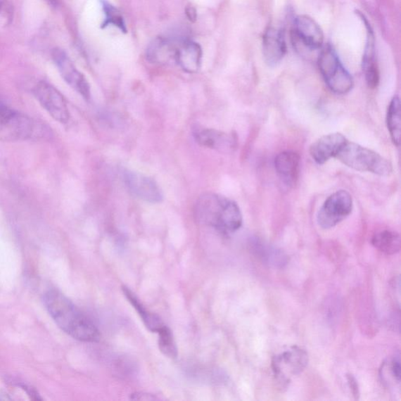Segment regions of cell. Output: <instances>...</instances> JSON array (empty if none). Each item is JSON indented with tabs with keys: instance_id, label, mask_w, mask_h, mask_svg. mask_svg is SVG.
I'll list each match as a JSON object with an SVG mask.
<instances>
[{
	"instance_id": "6da1fadb",
	"label": "cell",
	"mask_w": 401,
	"mask_h": 401,
	"mask_svg": "<svg viewBox=\"0 0 401 401\" xmlns=\"http://www.w3.org/2000/svg\"><path fill=\"white\" fill-rule=\"evenodd\" d=\"M44 302L54 322L66 334L81 342L100 340V331L94 322L58 290L47 291Z\"/></svg>"
},
{
	"instance_id": "7a4b0ae2",
	"label": "cell",
	"mask_w": 401,
	"mask_h": 401,
	"mask_svg": "<svg viewBox=\"0 0 401 401\" xmlns=\"http://www.w3.org/2000/svg\"><path fill=\"white\" fill-rule=\"evenodd\" d=\"M195 212L200 222L224 234L237 231L243 222L238 204L216 193L207 192L200 196L196 203Z\"/></svg>"
},
{
	"instance_id": "3957f363",
	"label": "cell",
	"mask_w": 401,
	"mask_h": 401,
	"mask_svg": "<svg viewBox=\"0 0 401 401\" xmlns=\"http://www.w3.org/2000/svg\"><path fill=\"white\" fill-rule=\"evenodd\" d=\"M52 131L43 122L18 112L0 101V141L8 142L47 141Z\"/></svg>"
},
{
	"instance_id": "277c9868",
	"label": "cell",
	"mask_w": 401,
	"mask_h": 401,
	"mask_svg": "<svg viewBox=\"0 0 401 401\" xmlns=\"http://www.w3.org/2000/svg\"><path fill=\"white\" fill-rule=\"evenodd\" d=\"M336 158L359 172H371L381 177H388L393 172V165L388 159L375 151L348 141L338 152Z\"/></svg>"
},
{
	"instance_id": "5b68a950",
	"label": "cell",
	"mask_w": 401,
	"mask_h": 401,
	"mask_svg": "<svg viewBox=\"0 0 401 401\" xmlns=\"http://www.w3.org/2000/svg\"><path fill=\"white\" fill-rule=\"evenodd\" d=\"M318 66L331 91L345 94L354 87V79L342 65L333 46L326 45L322 47L318 57Z\"/></svg>"
},
{
	"instance_id": "8992f818",
	"label": "cell",
	"mask_w": 401,
	"mask_h": 401,
	"mask_svg": "<svg viewBox=\"0 0 401 401\" xmlns=\"http://www.w3.org/2000/svg\"><path fill=\"white\" fill-rule=\"evenodd\" d=\"M352 211V198L345 190L337 191L324 203L317 213V224L323 229H330L347 219Z\"/></svg>"
},
{
	"instance_id": "52a82bcc",
	"label": "cell",
	"mask_w": 401,
	"mask_h": 401,
	"mask_svg": "<svg viewBox=\"0 0 401 401\" xmlns=\"http://www.w3.org/2000/svg\"><path fill=\"white\" fill-rule=\"evenodd\" d=\"M39 105L55 121L66 124L70 119L67 102L57 88L45 81H41L33 89Z\"/></svg>"
},
{
	"instance_id": "ba28073f",
	"label": "cell",
	"mask_w": 401,
	"mask_h": 401,
	"mask_svg": "<svg viewBox=\"0 0 401 401\" xmlns=\"http://www.w3.org/2000/svg\"><path fill=\"white\" fill-rule=\"evenodd\" d=\"M307 364V352L298 347H292L276 355L272 359V367L276 378L288 383L294 376L301 374Z\"/></svg>"
},
{
	"instance_id": "9c48e42d",
	"label": "cell",
	"mask_w": 401,
	"mask_h": 401,
	"mask_svg": "<svg viewBox=\"0 0 401 401\" xmlns=\"http://www.w3.org/2000/svg\"><path fill=\"white\" fill-rule=\"evenodd\" d=\"M196 141L200 146L230 154L238 148V137L234 133L196 126L192 129Z\"/></svg>"
},
{
	"instance_id": "30bf717a",
	"label": "cell",
	"mask_w": 401,
	"mask_h": 401,
	"mask_svg": "<svg viewBox=\"0 0 401 401\" xmlns=\"http://www.w3.org/2000/svg\"><path fill=\"white\" fill-rule=\"evenodd\" d=\"M51 54L62 78L82 98L89 100L91 98V87H89L85 76L76 68L67 53L59 48H55Z\"/></svg>"
},
{
	"instance_id": "8fae6325",
	"label": "cell",
	"mask_w": 401,
	"mask_h": 401,
	"mask_svg": "<svg viewBox=\"0 0 401 401\" xmlns=\"http://www.w3.org/2000/svg\"><path fill=\"white\" fill-rule=\"evenodd\" d=\"M293 39L297 46L310 51L322 49L324 33L319 25L307 15H300L294 20Z\"/></svg>"
},
{
	"instance_id": "7c38bea8",
	"label": "cell",
	"mask_w": 401,
	"mask_h": 401,
	"mask_svg": "<svg viewBox=\"0 0 401 401\" xmlns=\"http://www.w3.org/2000/svg\"><path fill=\"white\" fill-rule=\"evenodd\" d=\"M124 182L129 191L137 198L150 203H159L163 200V192L154 179L139 172L127 171Z\"/></svg>"
},
{
	"instance_id": "4fadbf2b",
	"label": "cell",
	"mask_w": 401,
	"mask_h": 401,
	"mask_svg": "<svg viewBox=\"0 0 401 401\" xmlns=\"http://www.w3.org/2000/svg\"><path fill=\"white\" fill-rule=\"evenodd\" d=\"M347 141V138L340 133L324 135L310 145V156L317 164L326 163L331 158H336Z\"/></svg>"
},
{
	"instance_id": "5bb4252c",
	"label": "cell",
	"mask_w": 401,
	"mask_h": 401,
	"mask_svg": "<svg viewBox=\"0 0 401 401\" xmlns=\"http://www.w3.org/2000/svg\"><path fill=\"white\" fill-rule=\"evenodd\" d=\"M286 51L284 33L275 27H268L262 39V55L266 63L271 67L279 65Z\"/></svg>"
},
{
	"instance_id": "9a60e30c",
	"label": "cell",
	"mask_w": 401,
	"mask_h": 401,
	"mask_svg": "<svg viewBox=\"0 0 401 401\" xmlns=\"http://www.w3.org/2000/svg\"><path fill=\"white\" fill-rule=\"evenodd\" d=\"M274 167L282 182L293 186L298 182L300 169V156L293 151L281 152L276 156Z\"/></svg>"
},
{
	"instance_id": "2e32d148",
	"label": "cell",
	"mask_w": 401,
	"mask_h": 401,
	"mask_svg": "<svg viewBox=\"0 0 401 401\" xmlns=\"http://www.w3.org/2000/svg\"><path fill=\"white\" fill-rule=\"evenodd\" d=\"M203 51L200 45L193 41H183L177 46L175 61L183 70L188 73L198 72L202 61Z\"/></svg>"
},
{
	"instance_id": "e0dca14e",
	"label": "cell",
	"mask_w": 401,
	"mask_h": 401,
	"mask_svg": "<svg viewBox=\"0 0 401 401\" xmlns=\"http://www.w3.org/2000/svg\"><path fill=\"white\" fill-rule=\"evenodd\" d=\"M364 22L368 30V41L363 57L362 68L369 87L375 89L379 82V71L376 58L375 38L367 20L364 19Z\"/></svg>"
},
{
	"instance_id": "ac0fdd59",
	"label": "cell",
	"mask_w": 401,
	"mask_h": 401,
	"mask_svg": "<svg viewBox=\"0 0 401 401\" xmlns=\"http://www.w3.org/2000/svg\"><path fill=\"white\" fill-rule=\"evenodd\" d=\"M122 288L124 295H126L131 305L137 311L144 326L149 331L157 333L159 330L165 326L161 318L145 307L141 300L138 299V297L128 287L122 286Z\"/></svg>"
},
{
	"instance_id": "d6986e66",
	"label": "cell",
	"mask_w": 401,
	"mask_h": 401,
	"mask_svg": "<svg viewBox=\"0 0 401 401\" xmlns=\"http://www.w3.org/2000/svg\"><path fill=\"white\" fill-rule=\"evenodd\" d=\"M176 49L169 40L156 38L148 48L147 58L151 63L165 64L172 58L175 59Z\"/></svg>"
},
{
	"instance_id": "ffe728a7",
	"label": "cell",
	"mask_w": 401,
	"mask_h": 401,
	"mask_svg": "<svg viewBox=\"0 0 401 401\" xmlns=\"http://www.w3.org/2000/svg\"><path fill=\"white\" fill-rule=\"evenodd\" d=\"M253 250L257 257L269 266L283 267L287 265V255L278 248L257 241L253 243Z\"/></svg>"
},
{
	"instance_id": "44dd1931",
	"label": "cell",
	"mask_w": 401,
	"mask_h": 401,
	"mask_svg": "<svg viewBox=\"0 0 401 401\" xmlns=\"http://www.w3.org/2000/svg\"><path fill=\"white\" fill-rule=\"evenodd\" d=\"M371 243L378 250L387 255H393L400 250V234L392 230H383L373 235Z\"/></svg>"
},
{
	"instance_id": "7402d4cb",
	"label": "cell",
	"mask_w": 401,
	"mask_h": 401,
	"mask_svg": "<svg viewBox=\"0 0 401 401\" xmlns=\"http://www.w3.org/2000/svg\"><path fill=\"white\" fill-rule=\"evenodd\" d=\"M386 124L393 143L399 147L401 135V117L400 101L398 96H394L390 103L388 110H387Z\"/></svg>"
},
{
	"instance_id": "603a6c76",
	"label": "cell",
	"mask_w": 401,
	"mask_h": 401,
	"mask_svg": "<svg viewBox=\"0 0 401 401\" xmlns=\"http://www.w3.org/2000/svg\"><path fill=\"white\" fill-rule=\"evenodd\" d=\"M103 11L105 13L106 18L102 23V29H106L108 26L113 25L120 30L122 32L127 33V27L125 20L122 13L117 9L115 6L110 4L107 0H101Z\"/></svg>"
},
{
	"instance_id": "cb8c5ba5",
	"label": "cell",
	"mask_w": 401,
	"mask_h": 401,
	"mask_svg": "<svg viewBox=\"0 0 401 401\" xmlns=\"http://www.w3.org/2000/svg\"><path fill=\"white\" fill-rule=\"evenodd\" d=\"M158 334V348L165 356L170 358L177 357V348L172 331L165 326L157 333Z\"/></svg>"
},
{
	"instance_id": "d4e9b609",
	"label": "cell",
	"mask_w": 401,
	"mask_h": 401,
	"mask_svg": "<svg viewBox=\"0 0 401 401\" xmlns=\"http://www.w3.org/2000/svg\"><path fill=\"white\" fill-rule=\"evenodd\" d=\"M348 384L351 390V393L352 394V396L355 397V399H358L359 396V386H358V383L357 382L356 378L352 376V375H348Z\"/></svg>"
},
{
	"instance_id": "484cf974",
	"label": "cell",
	"mask_w": 401,
	"mask_h": 401,
	"mask_svg": "<svg viewBox=\"0 0 401 401\" xmlns=\"http://www.w3.org/2000/svg\"><path fill=\"white\" fill-rule=\"evenodd\" d=\"M186 16L189 18L191 22L195 23L197 18V13L195 8H188L186 9Z\"/></svg>"
},
{
	"instance_id": "4316f807",
	"label": "cell",
	"mask_w": 401,
	"mask_h": 401,
	"mask_svg": "<svg viewBox=\"0 0 401 401\" xmlns=\"http://www.w3.org/2000/svg\"><path fill=\"white\" fill-rule=\"evenodd\" d=\"M46 1L52 6V8H56L58 5V0H46Z\"/></svg>"
},
{
	"instance_id": "83f0119b",
	"label": "cell",
	"mask_w": 401,
	"mask_h": 401,
	"mask_svg": "<svg viewBox=\"0 0 401 401\" xmlns=\"http://www.w3.org/2000/svg\"><path fill=\"white\" fill-rule=\"evenodd\" d=\"M3 5V0H0V9H1Z\"/></svg>"
}]
</instances>
